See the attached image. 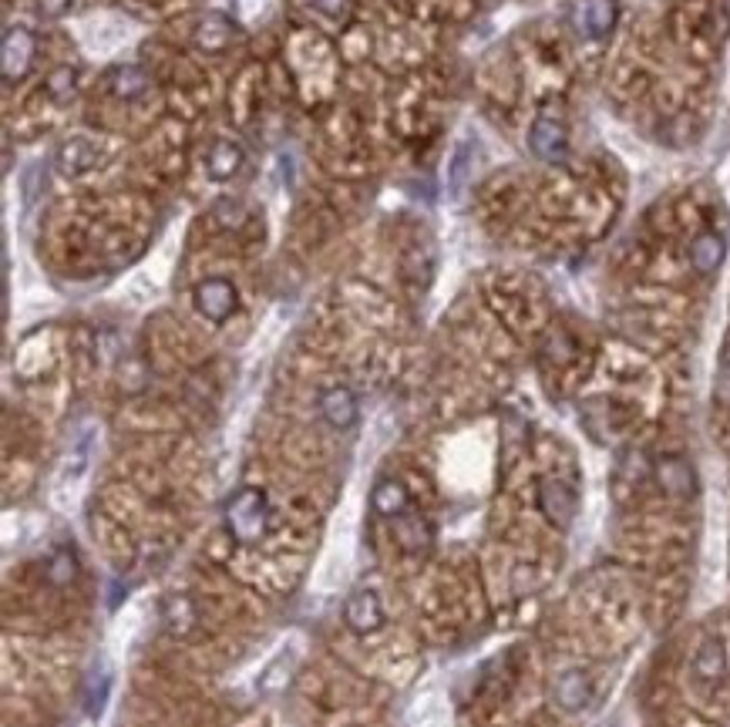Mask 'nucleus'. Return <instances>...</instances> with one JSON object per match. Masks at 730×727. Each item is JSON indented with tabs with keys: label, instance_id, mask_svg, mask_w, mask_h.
<instances>
[{
	"label": "nucleus",
	"instance_id": "f3484780",
	"mask_svg": "<svg viewBox=\"0 0 730 727\" xmlns=\"http://www.w3.org/2000/svg\"><path fill=\"white\" fill-rule=\"evenodd\" d=\"M98 165V149L88 138H71L58 149V169L64 176H81V172L95 169Z\"/></svg>",
	"mask_w": 730,
	"mask_h": 727
},
{
	"label": "nucleus",
	"instance_id": "4be33fe9",
	"mask_svg": "<svg viewBox=\"0 0 730 727\" xmlns=\"http://www.w3.org/2000/svg\"><path fill=\"white\" fill-rule=\"evenodd\" d=\"M48 576H51V583H58V586L75 579V559H71V552H58V556L51 559V573Z\"/></svg>",
	"mask_w": 730,
	"mask_h": 727
},
{
	"label": "nucleus",
	"instance_id": "7ed1b4c3",
	"mask_svg": "<svg viewBox=\"0 0 730 727\" xmlns=\"http://www.w3.org/2000/svg\"><path fill=\"white\" fill-rule=\"evenodd\" d=\"M34 58H38V38L27 27H11L0 44V71H4L7 85L21 81L31 71Z\"/></svg>",
	"mask_w": 730,
	"mask_h": 727
},
{
	"label": "nucleus",
	"instance_id": "412c9836",
	"mask_svg": "<svg viewBox=\"0 0 730 727\" xmlns=\"http://www.w3.org/2000/svg\"><path fill=\"white\" fill-rule=\"evenodd\" d=\"M246 206L239 199H219L216 206H212V223H216L223 233H239V229L246 226Z\"/></svg>",
	"mask_w": 730,
	"mask_h": 727
},
{
	"label": "nucleus",
	"instance_id": "20e7f679",
	"mask_svg": "<svg viewBox=\"0 0 730 727\" xmlns=\"http://www.w3.org/2000/svg\"><path fill=\"white\" fill-rule=\"evenodd\" d=\"M619 17L616 0H576L572 4V27L582 34L586 41H603L613 34Z\"/></svg>",
	"mask_w": 730,
	"mask_h": 727
},
{
	"label": "nucleus",
	"instance_id": "ddd939ff",
	"mask_svg": "<svg viewBox=\"0 0 730 727\" xmlns=\"http://www.w3.org/2000/svg\"><path fill=\"white\" fill-rule=\"evenodd\" d=\"M371 509L381 515V519L394 522L397 515H404L411 509V492L404 489V482H397V478H381L371 492Z\"/></svg>",
	"mask_w": 730,
	"mask_h": 727
},
{
	"label": "nucleus",
	"instance_id": "a211bd4d",
	"mask_svg": "<svg viewBox=\"0 0 730 727\" xmlns=\"http://www.w3.org/2000/svg\"><path fill=\"white\" fill-rule=\"evenodd\" d=\"M727 670V657H724V643L717 637H707L700 643L697 657H693V677L704 680V684H717Z\"/></svg>",
	"mask_w": 730,
	"mask_h": 727
},
{
	"label": "nucleus",
	"instance_id": "5701e85b",
	"mask_svg": "<svg viewBox=\"0 0 730 727\" xmlns=\"http://www.w3.org/2000/svg\"><path fill=\"white\" fill-rule=\"evenodd\" d=\"M313 7H317L323 17H330V21H344L350 14V0H313Z\"/></svg>",
	"mask_w": 730,
	"mask_h": 727
},
{
	"label": "nucleus",
	"instance_id": "f8f14e48",
	"mask_svg": "<svg viewBox=\"0 0 730 727\" xmlns=\"http://www.w3.org/2000/svg\"><path fill=\"white\" fill-rule=\"evenodd\" d=\"M552 697H556V704L562 707V711L576 714L589 704L593 687H589V677L582 674V670H562V674L556 677V684H552Z\"/></svg>",
	"mask_w": 730,
	"mask_h": 727
},
{
	"label": "nucleus",
	"instance_id": "9d476101",
	"mask_svg": "<svg viewBox=\"0 0 730 727\" xmlns=\"http://www.w3.org/2000/svg\"><path fill=\"white\" fill-rule=\"evenodd\" d=\"M243 159H246L243 145L233 142V138H216L206 155V176L212 182H229L239 169H243Z\"/></svg>",
	"mask_w": 730,
	"mask_h": 727
},
{
	"label": "nucleus",
	"instance_id": "6e6552de",
	"mask_svg": "<svg viewBox=\"0 0 730 727\" xmlns=\"http://www.w3.org/2000/svg\"><path fill=\"white\" fill-rule=\"evenodd\" d=\"M529 149L535 159L542 162H562L569 152V132L566 125L559 122V118L552 115H542L535 118L532 128H529Z\"/></svg>",
	"mask_w": 730,
	"mask_h": 727
},
{
	"label": "nucleus",
	"instance_id": "393cba45",
	"mask_svg": "<svg viewBox=\"0 0 730 727\" xmlns=\"http://www.w3.org/2000/svg\"><path fill=\"white\" fill-rule=\"evenodd\" d=\"M38 4V11L44 17H61V14H68V7L75 4V0H34Z\"/></svg>",
	"mask_w": 730,
	"mask_h": 727
},
{
	"label": "nucleus",
	"instance_id": "2eb2a0df",
	"mask_svg": "<svg viewBox=\"0 0 730 727\" xmlns=\"http://www.w3.org/2000/svg\"><path fill=\"white\" fill-rule=\"evenodd\" d=\"M233 24H229V17L223 14H206L202 21L196 24V34H192V41H196V48L209 51V54H219L229 48V41H233Z\"/></svg>",
	"mask_w": 730,
	"mask_h": 727
},
{
	"label": "nucleus",
	"instance_id": "f257e3e1",
	"mask_svg": "<svg viewBox=\"0 0 730 727\" xmlns=\"http://www.w3.org/2000/svg\"><path fill=\"white\" fill-rule=\"evenodd\" d=\"M223 522L229 539L239 542V546L263 542L266 532H270V499H266V492L256 489V485L236 489L223 505Z\"/></svg>",
	"mask_w": 730,
	"mask_h": 727
},
{
	"label": "nucleus",
	"instance_id": "aec40b11",
	"mask_svg": "<svg viewBox=\"0 0 730 727\" xmlns=\"http://www.w3.org/2000/svg\"><path fill=\"white\" fill-rule=\"evenodd\" d=\"M78 88V68H71V64H61V68H54L48 78H44L41 91L48 95L51 101H68L75 95Z\"/></svg>",
	"mask_w": 730,
	"mask_h": 727
},
{
	"label": "nucleus",
	"instance_id": "f03ea898",
	"mask_svg": "<svg viewBox=\"0 0 730 727\" xmlns=\"http://www.w3.org/2000/svg\"><path fill=\"white\" fill-rule=\"evenodd\" d=\"M192 303H196V310L209 320V324H226V320L236 314L239 297H236V287L226 280V276H209V280H202L199 287L192 290Z\"/></svg>",
	"mask_w": 730,
	"mask_h": 727
},
{
	"label": "nucleus",
	"instance_id": "39448f33",
	"mask_svg": "<svg viewBox=\"0 0 730 727\" xmlns=\"http://www.w3.org/2000/svg\"><path fill=\"white\" fill-rule=\"evenodd\" d=\"M535 499H539V512L556 529H569L572 526L576 509H579V499H576V492H572L566 482H559V478H542Z\"/></svg>",
	"mask_w": 730,
	"mask_h": 727
},
{
	"label": "nucleus",
	"instance_id": "dca6fc26",
	"mask_svg": "<svg viewBox=\"0 0 730 727\" xmlns=\"http://www.w3.org/2000/svg\"><path fill=\"white\" fill-rule=\"evenodd\" d=\"M162 627L172 633V637H189L192 627H196V606H192L189 596H165L162 600Z\"/></svg>",
	"mask_w": 730,
	"mask_h": 727
},
{
	"label": "nucleus",
	"instance_id": "0eeeda50",
	"mask_svg": "<svg viewBox=\"0 0 730 727\" xmlns=\"http://www.w3.org/2000/svg\"><path fill=\"white\" fill-rule=\"evenodd\" d=\"M344 623L350 633H357V637H367V633H377L384 627V606H381V596L374 590H354L347 596L344 603Z\"/></svg>",
	"mask_w": 730,
	"mask_h": 727
},
{
	"label": "nucleus",
	"instance_id": "1a4fd4ad",
	"mask_svg": "<svg viewBox=\"0 0 730 727\" xmlns=\"http://www.w3.org/2000/svg\"><path fill=\"white\" fill-rule=\"evenodd\" d=\"M320 414L334 431H347L357 425V398L347 384H330V388L320 391Z\"/></svg>",
	"mask_w": 730,
	"mask_h": 727
},
{
	"label": "nucleus",
	"instance_id": "4468645a",
	"mask_svg": "<svg viewBox=\"0 0 730 727\" xmlns=\"http://www.w3.org/2000/svg\"><path fill=\"white\" fill-rule=\"evenodd\" d=\"M724 256H727V246H724V239H720L717 233L693 236V243H690V266L700 276L717 273L720 263H724Z\"/></svg>",
	"mask_w": 730,
	"mask_h": 727
},
{
	"label": "nucleus",
	"instance_id": "6ab92c4d",
	"mask_svg": "<svg viewBox=\"0 0 730 727\" xmlns=\"http://www.w3.org/2000/svg\"><path fill=\"white\" fill-rule=\"evenodd\" d=\"M108 91L118 101H138L149 91V75L142 68H135V64H125V68H115V75L108 78Z\"/></svg>",
	"mask_w": 730,
	"mask_h": 727
},
{
	"label": "nucleus",
	"instance_id": "423d86ee",
	"mask_svg": "<svg viewBox=\"0 0 730 727\" xmlns=\"http://www.w3.org/2000/svg\"><path fill=\"white\" fill-rule=\"evenodd\" d=\"M653 478L667 499L687 502L697 495V472H693V465L683 455H663L653 468Z\"/></svg>",
	"mask_w": 730,
	"mask_h": 727
},
{
	"label": "nucleus",
	"instance_id": "b1692460",
	"mask_svg": "<svg viewBox=\"0 0 730 727\" xmlns=\"http://www.w3.org/2000/svg\"><path fill=\"white\" fill-rule=\"evenodd\" d=\"M714 398L724 404V408L730 411V361L720 364V371H717V381H714Z\"/></svg>",
	"mask_w": 730,
	"mask_h": 727
},
{
	"label": "nucleus",
	"instance_id": "9b49d317",
	"mask_svg": "<svg viewBox=\"0 0 730 727\" xmlns=\"http://www.w3.org/2000/svg\"><path fill=\"white\" fill-rule=\"evenodd\" d=\"M391 526H394L397 546H401L404 552H411V556H421V552L428 549V546H431V539H434V532H431V526H428V519H424L421 512H414V509H408L404 515H397Z\"/></svg>",
	"mask_w": 730,
	"mask_h": 727
}]
</instances>
